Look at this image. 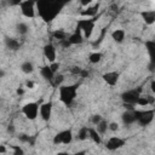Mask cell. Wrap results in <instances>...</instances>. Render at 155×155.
Returning <instances> with one entry per match:
<instances>
[{
	"label": "cell",
	"instance_id": "cell-11",
	"mask_svg": "<svg viewBox=\"0 0 155 155\" xmlns=\"http://www.w3.org/2000/svg\"><path fill=\"white\" fill-rule=\"evenodd\" d=\"M99 10V2L98 4H92L86 8H82L80 12V16L82 17H87V18H94L98 13Z\"/></svg>",
	"mask_w": 155,
	"mask_h": 155
},
{
	"label": "cell",
	"instance_id": "cell-25",
	"mask_svg": "<svg viewBox=\"0 0 155 155\" xmlns=\"http://www.w3.org/2000/svg\"><path fill=\"white\" fill-rule=\"evenodd\" d=\"M16 30H17V33H18L19 35H25V34L29 31V27H28L27 23L19 22V23L16 25Z\"/></svg>",
	"mask_w": 155,
	"mask_h": 155
},
{
	"label": "cell",
	"instance_id": "cell-1",
	"mask_svg": "<svg viewBox=\"0 0 155 155\" xmlns=\"http://www.w3.org/2000/svg\"><path fill=\"white\" fill-rule=\"evenodd\" d=\"M58 92L59 101L64 105L70 107L78 96V85H62L58 87Z\"/></svg>",
	"mask_w": 155,
	"mask_h": 155
},
{
	"label": "cell",
	"instance_id": "cell-16",
	"mask_svg": "<svg viewBox=\"0 0 155 155\" xmlns=\"http://www.w3.org/2000/svg\"><path fill=\"white\" fill-rule=\"evenodd\" d=\"M125 36H126V33H125V30L121 29V28L115 29V30L111 31V39H113L116 44H121V42H124Z\"/></svg>",
	"mask_w": 155,
	"mask_h": 155
},
{
	"label": "cell",
	"instance_id": "cell-20",
	"mask_svg": "<svg viewBox=\"0 0 155 155\" xmlns=\"http://www.w3.org/2000/svg\"><path fill=\"white\" fill-rule=\"evenodd\" d=\"M145 47H147V51L149 52V56H150V63H154L155 41H154V40H148V41H145Z\"/></svg>",
	"mask_w": 155,
	"mask_h": 155
},
{
	"label": "cell",
	"instance_id": "cell-41",
	"mask_svg": "<svg viewBox=\"0 0 155 155\" xmlns=\"http://www.w3.org/2000/svg\"><path fill=\"white\" fill-rule=\"evenodd\" d=\"M24 92H25V91H24V88H23V87H17V90H16V93H17L18 96H23V94H24Z\"/></svg>",
	"mask_w": 155,
	"mask_h": 155
},
{
	"label": "cell",
	"instance_id": "cell-38",
	"mask_svg": "<svg viewBox=\"0 0 155 155\" xmlns=\"http://www.w3.org/2000/svg\"><path fill=\"white\" fill-rule=\"evenodd\" d=\"M25 87L29 88V90H33V88L35 87V84H34L31 80H27V81H25Z\"/></svg>",
	"mask_w": 155,
	"mask_h": 155
},
{
	"label": "cell",
	"instance_id": "cell-13",
	"mask_svg": "<svg viewBox=\"0 0 155 155\" xmlns=\"http://www.w3.org/2000/svg\"><path fill=\"white\" fill-rule=\"evenodd\" d=\"M136 110V109H134ZM134 110H125L121 115V120L122 124L126 126H130L132 124L136 122V117H134Z\"/></svg>",
	"mask_w": 155,
	"mask_h": 155
},
{
	"label": "cell",
	"instance_id": "cell-24",
	"mask_svg": "<svg viewBox=\"0 0 155 155\" xmlns=\"http://www.w3.org/2000/svg\"><path fill=\"white\" fill-rule=\"evenodd\" d=\"M78 139L79 140H81V142H84V140H86L87 138H88V127L87 126H82L79 131H78Z\"/></svg>",
	"mask_w": 155,
	"mask_h": 155
},
{
	"label": "cell",
	"instance_id": "cell-29",
	"mask_svg": "<svg viewBox=\"0 0 155 155\" xmlns=\"http://www.w3.org/2000/svg\"><path fill=\"white\" fill-rule=\"evenodd\" d=\"M48 67H50V69H51V71H52L53 74H57L58 70H59V68H61V63L56 61V62H53V63H48Z\"/></svg>",
	"mask_w": 155,
	"mask_h": 155
},
{
	"label": "cell",
	"instance_id": "cell-18",
	"mask_svg": "<svg viewBox=\"0 0 155 155\" xmlns=\"http://www.w3.org/2000/svg\"><path fill=\"white\" fill-rule=\"evenodd\" d=\"M88 138H91V140L93 143H96V144H101L102 143V136L93 127H88Z\"/></svg>",
	"mask_w": 155,
	"mask_h": 155
},
{
	"label": "cell",
	"instance_id": "cell-3",
	"mask_svg": "<svg viewBox=\"0 0 155 155\" xmlns=\"http://www.w3.org/2000/svg\"><path fill=\"white\" fill-rule=\"evenodd\" d=\"M94 24H96V18H86V19H81L78 22V27L76 29L80 30L82 33L84 39L85 38H90L93 33L94 29Z\"/></svg>",
	"mask_w": 155,
	"mask_h": 155
},
{
	"label": "cell",
	"instance_id": "cell-26",
	"mask_svg": "<svg viewBox=\"0 0 155 155\" xmlns=\"http://www.w3.org/2000/svg\"><path fill=\"white\" fill-rule=\"evenodd\" d=\"M64 75L63 74H61V73H57V74H54V78H53V80H52V85L53 86H56V87H59V86H62L63 85V82H64Z\"/></svg>",
	"mask_w": 155,
	"mask_h": 155
},
{
	"label": "cell",
	"instance_id": "cell-10",
	"mask_svg": "<svg viewBox=\"0 0 155 155\" xmlns=\"http://www.w3.org/2000/svg\"><path fill=\"white\" fill-rule=\"evenodd\" d=\"M119 78H120V74L117 71H107L102 75V79L103 81L108 85V86H115L117 82H119Z\"/></svg>",
	"mask_w": 155,
	"mask_h": 155
},
{
	"label": "cell",
	"instance_id": "cell-14",
	"mask_svg": "<svg viewBox=\"0 0 155 155\" xmlns=\"http://www.w3.org/2000/svg\"><path fill=\"white\" fill-rule=\"evenodd\" d=\"M140 16L144 21L145 24L148 25H151L155 23V11L154 10H145V11H142L140 12Z\"/></svg>",
	"mask_w": 155,
	"mask_h": 155
},
{
	"label": "cell",
	"instance_id": "cell-30",
	"mask_svg": "<svg viewBox=\"0 0 155 155\" xmlns=\"http://www.w3.org/2000/svg\"><path fill=\"white\" fill-rule=\"evenodd\" d=\"M102 120H103V116H102V115H99V114H94V115H92V116H91V122H92L94 126H97Z\"/></svg>",
	"mask_w": 155,
	"mask_h": 155
},
{
	"label": "cell",
	"instance_id": "cell-9",
	"mask_svg": "<svg viewBox=\"0 0 155 155\" xmlns=\"http://www.w3.org/2000/svg\"><path fill=\"white\" fill-rule=\"evenodd\" d=\"M42 53H44V57L48 61V63L56 62L57 52H56V47H54L52 44H46V45L42 47Z\"/></svg>",
	"mask_w": 155,
	"mask_h": 155
},
{
	"label": "cell",
	"instance_id": "cell-5",
	"mask_svg": "<svg viewBox=\"0 0 155 155\" xmlns=\"http://www.w3.org/2000/svg\"><path fill=\"white\" fill-rule=\"evenodd\" d=\"M19 10L22 12V15L25 17V18H34L35 15H36V2L35 1H30V0H24V1H21L19 2Z\"/></svg>",
	"mask_w": 155,
	"mask_h": 155
},
{
	"label": "cell",
	"instance_id": "cell-45",
	"mask_svg": "<svg viewBox=\"0 0 155 155\" xmlns=\"http://www.w3.org/2000/svg\"><path fill=\"white\" fill-rule=\"evenodd\" d=\"M5 75H6V71L2 69V68H0V79H2V78H5Z\"/></svg>",
	"mask_w": 155,
	"mask_h": 155
},
{
	"label": "cell",
	"instance_id": "cell-35",
	"mask_svg": "<svg viewBox=\"0 0 155 155\" xmlns=\"http://www.w3.org/2000/svg\"><path fill=\"white\" fill-rule=\"evenodd\" d=\"M80 4H81V6H82V8H86V7H88L90 5H92L93 1H92V0H81Z\"/></svg>",
	"mask_w": 155,
	"mask_h": 155
},
{
	"label": "cell",
	"instance_id": "cell-15",
	"mask_svg": "<svg viewBox=\"0 0 155 155\" xmlns=\"http://www.w3.org/2000/svg\"><path fill=\"white\" fill-rule=\"evenodd\" d=\"M5 46L7 50L16 52L21 48V42L15 38H5Z\"/></svg>",
	"mask_w": 155,
	"mask_h": 155
},
{
	"label": "cell",
	"instance_id": "cell-27",
	"mask_svg": "<svg viewBox=\"0 0 155 155\" xmlns=\"http://www.w3.org/2000/svg\"><path fill=\"white\" fill-rule=\"evenodd\" d=\"M96 131L102 136V134H104L107 131H108V121L107 120H102L98 125H97V127H96Z\"/></svg>",
	"mask_w": 155,
	"mask_h": 155
},
{
	"label": "cell",
	"instance_id": "cell-42",
	"mask_svg": "<svg viewBox=\"0 0 155 155\" xmlns=\"http://www.w3.org/2000/svg\"><path fill=\"white\" fill-rule=\"evenodd\" d=\"M7 151V148L5 144H0V154H5Z\"/></svg>",
	"mask_w": 155,
	"mask_h": 155
},
{
	"label": "cell",
	"instance_id": "cell-36",
	"mask_svg": "<svg viewBox=\"0 0 155 155\" xmlns=\"http://www.w3.org/2000/svg\"><path fill=\"white\" fill-rule=\"evenodd\" d=\"M6 131H7V133L13 134V133L16 132V127H15V125H13V124H10V125L6 127Z\"/></svg>",
	"mask_w": 155,
	"mask_h": 155
},
{
	"label": "cell",
	"instance_id": "cell-19",
	"mask_svg": "<svg viewBox=\"0 0 155 155\" xmlns=\"http://www.w3.org/2000/svg\"><path fill=\"white\" fill-rule=\"evenodd\" d=\"M61 134H62V144H69L71 140H73V132L71 130H63L61 131Z\"/></svg>",
	"mask_w": 155,
	"mask_h": 155
},
{
	"label": "cell",
	"instance_id": "cell-17",
	"mask_svg": "<svg viewBox=\"0 0 155 155\" xmlns=\"http://www.w3.org/2000/svg\"><path fill=\"white\" fill-rule=\"evenodd\" d=\"M40 75H41L46 81H48V82L52 84V80H53V78H54V74L51 71V69H50L48 65H42V67L40 68Z\"/></svg>",
	"mask_w": 155,
	"mask_h": 155
},
{
	"label": "cell",
	"instance_id": "cell-43",
	"mask_svg": "<svg viewBox=\"0 0 155 155\" xmlns=\"http://www.w3.org/2000/svg\"><path fill=\"white\" fill-rule=\"evenodd\" d=\"M150 88H151V92L155 93V80H151V82H150Z\"/></svg>",
	"mask_w": 155,
	"mask_h": 155
},
{
	"label": "cell",
	"instance_id": "cell-40",
	"mask_svg": "<svg viewBox=\"0 0 155 155\" xmlns=\"http://www.w3.org/2000/svg\"><path fill=\"white\" fill-rule=\"evenodd\" d=\"M88 74H90V73H88V70H86V69H84V68H82V70H81V73H80V75H79V76H81V78H87V76H88Z\"/></svg>",
	"mask_w": 155,
	"mask_h": 155
},
{
	"label": "cell",
	"instance_id": "cell-22",
	"mask_svg": "<svg viewBox=\"0 0 155 155\" xmlns=\"http://www.w3.org/2000/svg\"><path fill=\"white\" fill-rule=\"evenodd\" d=\"M34 64L30 62V61H24L22 64H21V70L22 73L24 74H31L34 71Z\"/></svg>",
	"mask_w": 155,
	"mask_h": 155
},
{
	"label": "cell",
	"instance_id": "cell-12",
	"mask_svg": "<svg viewBox=\"0 0 155 155\" xmlns=\"http://www.w3.org/2000/svg\"><path fill=\"white\" fill-rule=\"evenodd\" d=\"M67 40H68V42H69L70 46H71V45H80V44L84 42V36H82V33L76 29L74 33H71V34L68 36Z\"/></svg>",
	"mask_w": 155,
	"mask_h": 155
},
{
	"label": "cell",
	"instance_id": "cell-21",
	"mask_svg": "<svg viewBox=\"0 0 155 155\" xmlns=\"http://www.w3.org/2000/svg\"><path fill=\"white\" fill-rule=\"evenodd\" d=\"M102 58H103V54H102L101 52H98V51L91 52V53L88 54V62H90L91 64H97V63H99V62L102 61Z\"/></svg>",
	"mask_w": 155,
	"mask_h": 155
},
{
	"label": "cell",
	"instance_id": "cell-31",
	"mask_svg": "<svg viewBox=\"0 0 155 155\" xmlns=\"http://www.w3.org/2000/svg\"><path fill=\"white\" fill-rule=\"evenodd\" d=\"M11 148H12V150H13L12 155H24V150H23L19 145H12Z\"/></svg>",
	"mask_w": 155,
	"mask_h": 155
},
{
	"label": "cell",
	"instance_id": "cell-32",
	"mask_svg": "<svg viewBox=\"0 0 155 155\" xmlns=\"http://www.w3.org/2000/svg\"><path fill=\"white\" fill-rule=\"evenodd\" d=\"M119 128H120V126L117 122H115V121L108 122V130H110L111 132H116V131H119Z\"/></svg>",
	"mask_w": 155,
	"mask_h": 155
},
{
	"label": "cell",
	"instance_id": "cell-37",
	"mask_svg": "<svg viewBox=\"0 0 155 155\" xmlns=\"http://www.w3.org/2000/svg\"><path fill=\"white\" fill-rule=\"evenodd\" d=\"M145 97H147V99L149 102V105H153L155 103V97L153 94H145Z\"/></svg>",
	"mask_w": 155,
	"mask_h": 155
},
{
	"label": "cell",
	"instance_id": "cell-23",
	"mask_svg": "<svg viewBox=\"0 0 155 155\" xmlns=\"http://www.w3.org/2000/svg\"><path fill=\"white\" fill-rule=\"evenodd\" d=\"M52 36H53V39L58 40L59 42H62V41H64V40L68 39L67 33H65L64 30H62V29H57V30H54V31L52 33Z\"/></svg>",
	"mask_w": 155,
	"mask_h": 155
},
{
	"label": "cell",
	"instance_id": "cell-2",
	"mask_svg": "<svg viewBox=\"0 0 155 155\" xmlns=\"http://www.w3.org/2000/svg\"><path fill=\"white\" fill-rule=\"evenodd\" d=\"M154 109H149V110H134V117H136V122L140 126V127H145L149 126L153 120H154Z\"/></svg>",
	"mask_w": 155,
	"mask_h": 155
},
{
	"label": "cell",
	"instance_id": "cell-8",
	"mask_svg": "<svg viewBox=\"0 0 155 155\" xmlns=\"http://www.w3.org/2000/svg\"><path fill=\"white\" fill-rule=\"evenodd\" d=\"M39 115L44 121H48L52 115V102H44L39 105Z\"/></svg>",
	"mask_w": 155,
	"mask_h": 155
},
{
	"label": "cell",
	"instance_id": "cell-28",
	"mask_svg": "<svg viewBox=\"0 0 155 155\" xmlns=\"http://www.w3.org/2000/svg\"><path fill=\"white\" fill-rule=\"evenodd\" d=\"M136 105H139V107H147V105H149V102H148L145 94H140V96H139V98H138Z\"/></svg>",
	"mask_w": 155,
	"mask_h": 155
},
{
	"label": "cell",
	"instance_id": "cell-6",
	"mask_svg": "<svg viewBox=\"0 0 155 155\" xmlns=\"http://www.w3.org/2000/svg\"><path fill=\"white\" fill-rule=\"evenodd\" d=\"M22 113L28 120H35L39 116V104L36 102H28L22 107Z\"/></svg>",
	"mask_w": 155,
	"mask_h": 155
},
{
	"label": "cell",
	"instance_id": "cell-33",
	"mask_svg": "<svg viewBox=\"0 0 155 155\" xmlns=\"http://www.w3.org/2000/svg\"><path fill=\"white\" fill-rule=\"evenodd\" d=\"M52 143L54 145H58V144H62V134H61V131L58 133H56L53 136V139H52Z\"/></svg>",
	"mask_w": 155,
	"mask_h": 155
},
{
	"label": "cell",
	"instance_id": "cell-39",
	"mask_svg": "<svg viewBox=\"0 0 155 155\" xmlns=\"http://www.w3.org/2000/svg\"><path fill=\"white\" fill-rule=\"evenodd\" d=\"M19 140H21V142H28V143H29V142H30V137H29L28 134H21V136H19Z\"/></svg>",
	"mask_w": 155,
	"mask_h": 155
},
{
	"label": "cell",
	"instance_id": "cell-44",
	"mask_svg": "<svg viewBox=\"0 0 155 155\" xmlns=\"http://www.w3.org/2000/svg\"><path fill=\"white\" fill-rule=\"evenodd\" d=\"M71 155H86V150H80V151H76Z\"/></svg>",
	"mask_w": 155,
	"mask_h": 155
},
{
	"label": "cell",
	"instance_id": "cell-34",
	"mask_svg": "<svg viewBox=\"0 0 155 155\" xmlns=\"http://www.w3.org/2000/svg\"><path fill=\"white\" fill-rule=\"evenodd\" d=\"M81 70H82V68L81 67H78V65H74V67L70 68V73L74 74V75H80Z\"/></svg>",
	"mask_w": 155,
	"mask_h": 155
},
{
	"label": "cell",
	"instance_id": "cell-7",
	"mask_svg": "<svg viewBox=\"0 0 155 155\" xmlns=\"http://www.w3.org/2000/svg\"><path fill=\"white\" fill-rule=\"evenodd\" d=\"M125 144H126V140H125V139H122V138H120V137H116V136H113V137H110V138L107 140L105 148H107L108 150H110V151H114V150H117V149L122 148Z\"/></svg>",
	"mask_w": 155,
	"mask_h": 155
},
{
	"label": "cell",
	"instance_id": "cell-4",
	"mask_svg": "<svg viewBox=\"0 0 155 155\" xmlns=\"http://www.w3.org/2000/svg\"><path fill=\"white\" fill-rule=\"evenodd\" d=\"M142 94V88H132V90H127L125 92L121 93V101L124 104H130V105H136L139 96Z\"/></svg>",
	"mask_w": 155,
	"mask_h": 155
},
{
	"label": "cell",
	"instance_id": "cell-46",
	"mask_svg": "<svg viewBox=\"0 0 155 155\" xmlns=\"http://www.w3.org/2000/svg\"><path fill=\"white\" fill-rule=\"evenodd\" d=\"M56 155H70L69 153H67V151H58Z\"/></svg>",
	"mask_w": 155,
	"mask_h": 155
}]
</instances>
